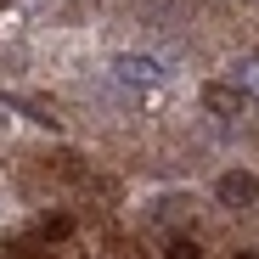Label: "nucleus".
<instances>
[{
  "mask_svg": "<svg viewBox=\"0 0 259 259\" xmlns=\"http://www.w3.org/2000/svg\"><path fill=\"white\" fill-rule=\"evenodd\" d=\"M203 107H208L214 118H237V113L248 107V96L237 91L231 79H214V84H203Z\"/></svg>",
  "mask_w": 259,
  "mask_h": 259,
  "instance_id": "f257e3e1",
  "label": "nucleus"
},
{
  "mask_svg": "<svg viewBox=\"0 0 259 259\" xmlns=\"http://www.w3.org/2000/svg\"><path fill=\"white\" fill-rule=\"evenodd\" d=\"M237 259H259V253H237Z\"/></svg>",
  "mask_w": 259,
  "mask_h": 259,
  "instance_id": "1a4fd4ad",
  "label": "nucleus"
},
{
  "mask_svg": "<svg viewBox=\"0 0 259 259\" xmlns=\"http://www.w3.org/2000/svg\"><path fill=\"white\" fill-rule=\"evenodd\" d=\"M6 107H17V113H28L34 124L57 130V113H51V102H39V96H6Z\"/></svg>",
  "mask_w": 259,
  "mask_h": 259,
  "instance_id": "20e7f679",
  "label": "nucleus"
},
{
  "mask_svg": "<svg viewBox=\"0 0 259 259\" xmlns=\"http://www.w3.org/2000/svg\"><path fill=\"white\" fill-rule=\"evenodd\" d=\"M73 231V220H68V214H46V220H39V237H46V242H62Z\"/></svg>",
  "mask_w": 259,
  "mask_h": 259,
  "instance_id": "423d86ee",
  "label": "nucleus"
},
{
  "mask_svg": "<svg viewBox=\"0 0 259 259\" xmlns=\"http://www.w3.org/2000/svg\"><path fill=\"white\" fill-rule=\"evenodd\" d=\"M113 73H118L124 84H158V62H152V57H118Z\"/></svg>",
  "mask_w": 259,
  "mask_h": 259,
  "instance_id": "7ed1b4c3",
  "label": "nucleus"
},
{
  "mask_svg": "<svg viewBox=\"0 0 259 259\" xmlns=\"http://www.w3.org/2000/svg\"><path fill=\"white\" fill-rule=\"evenodd\" d=\"M163 259H203V253H197V242H186V237H181V242H169V253H163Z\"/></svg>",
  "mask_w": 259,
  "mask_h": 259,
  "instance_id": "0eeeda50",
  "label": "nucleus"
},
{
  "mask_svg": "<svg viewBox=\"0 0 259 259\" xmlns=\"http://www.w3.org/2000/svg\"><path fill=\"white\" fill-rule=\"evenodd\" d=\"M231 84H237L242 96H259V62H237L231 68Z\"/></svg>",
  "mask_w": 259,
  "mask_h": 259,
  "instance_id": "39448f33",
  "label": "nucleus"
},
{
  "mask_svg": "<svg viewBox=\"0 0 259 259\" xmlns=\"http://www.w3.org/2000/svg\"><path fill=\"white\" fill-rule=\"evenodd\" d=\"M0 259H34V248H28V242H6V248H0Z\"/></svg>",
  "mask_w": 259,
  "mask_h": 259,
  "instance_id": "6e6552de",
  "label": "nucleus"
},
{
  "mask_svg": "<svg viewBox=\"0 0 259 259\" xmlns=\"http://www.w3.org/2000/svg\"><path fill=\"white\" fill-rule=\"evenodd\" d=\"M214 197H220L226 208H248V203L259 197V181H253V175H242V169H231V175L214 181Z\"/></svg>",
  "mask_w": 259,
  "mask_h": 259,
  "instance_id": "f03ea898",
  "label": "nucleus"
}]
</instances>
